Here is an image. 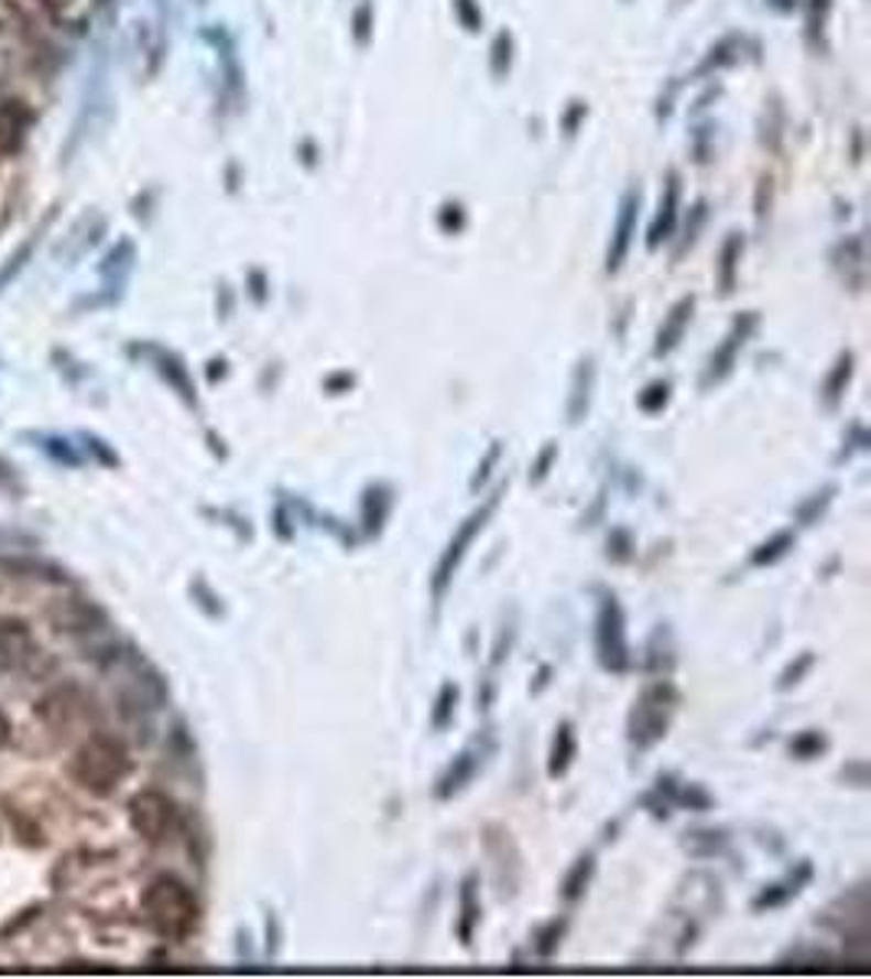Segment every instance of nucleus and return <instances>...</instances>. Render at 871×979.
<instances>
[{"mask_svg": "<svg viewBox=\"0 0 871 979\" xmlns=\"http://www.w3.org/2000/svg\"><path fill=\"white\" fill-rule=\"evenodd\" d=\"M500 454H503V445H500V442H493V445H490V450H487V457L477 464V474H473V480H470V487H473V490H477L480 483H487V477L493 474V467H497Z\"/></svg>", "mask_w": 871, "mask_h": 979, "instance_id": "33", "label": "nucleus"}, {"mask_svg": "<svg viewBox=\"0 0 871 979\" xmlns=\"http://www.w3.org/2000/svg\"><path fill=\"white\" fill-rule=\"evenodd\" d=\"M144 914L151 921V927L167 937V940H183L193 934L196 921H199V901L196 894L186 889L174 875H161L154 879L148 891H144Z\"/></svg>", "mask_w": 871, "mask_h": 979, "instance_id": "1", "label": "nucleus"}, {"mask_svg": "<svg viewBox=\"0 0 871 979\" xmlns=\"http://www.w3.org/2000/svg\"><path fill=\"white\" fill-rule=\"evenodd\" d=\"M693 307H696V301H693V297H683V301L669 311L666 324H663L660 334H656V357H666V353H673V350L679 347V340H683V334H686V327H689V320H693Z\"/></svg>", "mask_w": 871, "mask_h": 979, "instance_id": "14", "label": "nucleus"}, {"mask_svg": "<svg viewBox=\"0 0 871 979\" xmlns=\"http://www.w3.org/2000/svg\"><path fill=\"white\" fill-rule=\"evenodd\" d=\"M630 232H633V199L627 203V209H623V216H620V226H617V236H613V246H610V255H608L610 271H617V268H620V262H623V255H627V246H630Z\"/></svg>", "mask_w": 871, "mask_h": 979, "instance_id": "25", "label": "nucleus"}, {"mask_svg": "<svg viewBox=\"0 0 871 979\" xmlns=\"http://www.w3.org/2000/svg\"><path fill=\"white\" fill-rule=\"evenodd\" d=\"M392 503H395V490L389 483H372L366 487L362 493V530L366 535H379L389 513H392Z\"/></svg>", "mask_w": 871, "mask_h": 979, "instance_id": "11", "label": "nucleus"}, {"mask_svg": "<svg viewBox=\"0 0 871 979\" xmlns=\"http://www.w3.org/2000/svg\"><path fill=\"white\" fill-rule=\"evenodd\" d=\"M43 450H46L56 464H63V467H83V454H79V447L69 445V442L59 438V435L43 438Z\"/></svg>", "mask_w": 871, "mask_h": 979, "instance_id": "29", "label": "nucleus"}, {"mask_svg": "<svg viewBox=\"0 0 871 979\" xmlns=\"http://www.w3.org/2000/svg\"><path fill=\"white\" fill-rule=\"evenodd\" d=\"M30 656H36V643L23 621L3 618L0 621V673L26 670Z\"/></svg>", "mask_w": 871, "mask_h": 979, "instance_id": "8", "label": "nucleus"}, {"mask_svg": "<svg viewBox=\"0 0 871 979\" xmlns=\"http://www.w3.org/2000/svg\"><path fill=\"white\" fill-rule=\"evenodd\" d=\"M610 562H630L633 558V539L627 530H613L608 539Z\"/></svg>", "mask_w": 871, "mask_h": 979, "instance_id": "32", "label": "nucleus"}, {"mask_svg": "<svg viewBox=\"0 0 871 979\" xmlns=\"http://www.w3.org/2000/svg\"><path fill=\"white\" fill-rule=\"evenodd\" d=\"M595 650L608 673L630 670V643H627V614L613 595L601 598L598 623H595Z\"/></svg>", "mask_w": 871, "mask_h": 979, "instance_id": "5", "label": "nucleus"}, {"mask_svg": "<svg viewBox=\"0 0 871 979\" xmlns=\"http://www.w3.org/2000/svg\"><path fill=\"white\" fill-rule=\"evenodd\" d=\"M457 703H460V689H457V683H444V686L437 689L435 709H432V725H435V731H444V728L454 725Z\"/></svg>", "mask_w": 871, "mask_h": 979, "instance_id": "21", "label": "nucleus"}, {"mask_svg": "<svg viewBox=\"0 0 871 979\" xmlns=\"http://www.w3.org/2000/svg\"><path fill=\"white\" fill-rule=\"evenodd\" d=\"M274 530H277L281 539H291V535H294V530H291V513H287L284 507L274 510Z\"/></svg>", "mask_w": 871, "mask_h": 979, "instance_id": "37", "label": "nucleus"}, {"mask_svg": "<svg viewBox=\"0 0 871 979\" xmlns=\"http://www.w3.org/2000/svg\"><path fill=\"white\" fill-rule=\"evenodd\" d=\"M734 259H738V242H728L725 259H721V291L725 294L734 287Z\"/></svg>", "mask_w": 871, "mask_h": 979, "instance_id": "35", "label": "nucleus"}, {"mask_svg": "<svg viewBox=\"0 0 871 979\" xmlns=\"http://www.w3.org/2000/svg\"><path fill=\"white\" fill-rule=\"evenodd\" d=\"M73 774L83 781V787H88L91 794H111L131 774V758H128L121 741L98 735V738H91L79 748Z\"/></svg>", "mask_w": 871, "mask_h": 979, "instance_id": "3", "label": "nucleus"}, {"mask_svg": "<svg viewBox=\"0 0 871 979\" xmlns=\"http://www.w3.org/2000/svg\"><path fill=\"white\" fill-rule=\"evenodd\" d=\"M43 3H46V7H53V10H66L73 0H43Z\"/></svg>", "mask_w": 871, "mask_h": 979, "instance_id": "39", "label": "nucleus"}, {"mask_svg": "<svg viewBox=\"0 0 871 979\" xmlns=\"http://www.w3.org/2000/svg\"><path fill=\"white\" fill-rule=\"evenodd\" d=\"M26 134V111L17 101H0V154L20 148Z\"/></svg>", "mask_w": 871, "mask_h": 979, "instance_id": "16", "label": "nucleus"}, {"mask_svg": "<svg viewBox=\"0 0 871 979\" xmlns=\"http://www.w3.org/2000/svg\"><path fill=\"white\" fill-rule=\"evenodd\" d=\"M793 545H796V535L790 533V530H781V533H774L767 542H761L751 552V565L754 568H771V565L784 562L786 555L793 552Z\"/></svg>", "mask_w": 871, "mask_h": 979, "instance_id": "19", "label": "nucleus"}, {"mask_svg": "<svg viewBox=\"0 0 871 979\" xmlns=\"http://www.w3.org/2000/svg\"><path fill=\"white\" fill-rule=\"evenodd\" d=\"M826 748H829V738L816 728H806V731L793 735V741H790V754L796 761H816L819 754H826Z\"/></svg>", "mask_w": 871, "mask_h": 979, "instance_id": "22", "label": "nucleus"}, {"mask_svg": "<svg viewBox=\"0 0 871 979\" xmlns=\"http://www.w3.org/2000/svg\"><path fill=\"white\" fill-rule=\"evenodd\" d=\"M751 330H754V314H748V317H741L734 327H731V334L725 337V344L715 350V357L708 359V372H705V385H715V382H721V379H728L731 376V369H734V362H738V350L744 347V340L751 337Z\"/></svg>", "mask_w": 871, "mask_h": 979, "instance_id": "9", "label": "nucleus"}, {"mask_svg": "<svg viewBox=\"0 0 871 979\" xmlns=\"http://www.w3.org/2000/svg\"><path fill=\"white\" fill-rule=\"evenodd\" d=\"M83 442H88L86 447L95 454L98 464H105V467H118V464H121V457L108 447V442H101V438H95V435H88V432L83 435Z\"/></svg>", "mask_w": 871, "mask_h": 979, "instance_id": "34", "label": "nucleus"}, {"mask_svg": "<svg viewBox=\"0 0 871 979\" xmlns=\"http://www.w3.org/2000/svg\"><path fill=\"white\" fill-rule=\"evenodd\" d=\"M852 372H856V357L852 353H842V357L836 359L832 372L826 376V382H823V402H826V409H839V402H842V395H846V389L852 382Z\"/></svg>", "mask_w": 871, "mask_h": 979, "instance_id": "17", "label": "nucleus"}, {"mask_svg": "<svg viewBox=\"0 0 871 979\" xmlns=\"http://www.w3.org/2000/svg\"><path fill=\"white\" fill-rule=\"evenodd\" d=\"M503 490L507 487H497L457 530L450 535V542H447V548L440 552V558H437L435 565V575H432V595H435V605L444 601V595H447V588H450V581H454V575H457V568H460V562L467 558V552H470V545L477 542V535L487 530V523L493 520V513H497V507H500V497H503Z\"/></svg>", "mask_w": 871, "mask_h": 979, "instance_id": "4", "label": "nucleus"}, {"mask_svg": "<svg viewBox=\"0 0 871 979\" xmlns=\"http://www.w3.org/2000/svg\"><path fill=\"white\" fill-rule=\"evenodd\" d=\"M578 758V735H575V725L571 721H558L555 728V738H552V748H548V777L558 781L571 771Z\"/></svg>", "mask_w": 871, "mask_h": 979, "instance_id": "12", "label": "nucleus"}, {"mask_svg": "<svg viewBox=\"0 0 871 979\" xmlns=\"http://www.w3.org/2000/svg\"><path fill=\"white\" fill-rule=\"evenodd\" d=\"M493 751V741H470L460 754H454V761L440 771V777H437L435 784V797L437 801H454L457 794H464L470 784H473V777L480 774V768H483V761H487V754Z\"/></svg>", "mask_w": 871, "mask_h": 979, "instance_id": "7", "label": "nucleus"}, {"mask_svg": "<svg viewBox=\"0 0 871 979\" xmlns=\"http://www.w3.org/2000/svg\"><path fill=\"white\" fill-rule=\"evenodd\" d=\"M7 741H10V718L0 713V748H3Z\"/></svg>", "mask_w": 871, "mask_h": 979, "instance_id": "38", "label": "nucleus"}, {"mask_svg": "<svg viewBox=\"0 0 871 979\" xmlns=\"http://www.w3.org/2000/svg\"><path fill=\"white\" fill-rule=\"evenodd\" d=\"M36 242H40V236H33V239L20 242V246H17V252H13V255H10V259L0 265V294H3V291H7V287L17 281V274H20V271H23V265L33 259V249H36Z\"/></svg>", "mask_w": 871, "mask_h": 979, "instance_id": "23", "label": "nucleus"}, {"mask_svg": "<svg viewBox=\"0 0 871 979\" xmlns=\"http://www.w3.org/2000/svg\"><path fill=\"white\" fill-rule=\"evenodd\" d=\"M591 385H595V369L591 362H581L578 376H575V385H571V399H568V422L578 425L585 415H588V405H591Z\"/></svg>", "mask_w": 871, "mask_h": 979, "instance_id": "20", "label": "nucleus"}, {"mask_svg": "<svg viewBox=\"0 0 871 979\" xmlns=\"http://www.w3.org/2000/svg\"><path fill=\"white\" fill-rule=\"evenodd\" d=\"M154 362H157V372L174 385V392L186 402V405H196V385H193V379H189V372H186V366H183V359L174 357V353H164V350H157L154 353Z\"/></svg>", "mask_w": 871, "mask_h": 979, "instance_id": "15", "label": "nucleus"}, {"mask_svg": "<svg viewBox=\"0 0 871 979\" xmlns=\"http://www.w3.org/2000/svg\"><path fill=\"white\" fill-rule=\"evenodd\" d=\"M666 794L673 797L676 803H683V806H689V809H696V813H705V809H711V794L705 791V787H698V784H683V787H666Z\"/></svg>", "mask_w": 871, "mask_h": 979, "instance_id": "27", "label": "nucleus"}, {"mask_svg": "<svg viewBox=\"0 0 871 979\" xmlns=\"http://www.w3.org/2000/svg\"><path fill=\"white\" fill-rule=\"evenodd\" d=\"M636 405H640V412H646V415H660V412L669 405V382H663V379L650 382V385L636 395Z\"/></svg>", "mask_w": 871, "mask_h": 979, "instance_id": "26", "label": "nucleus"}, {"mask_svg": "<svg viewBox=\"0 0 871 979\" xmlns=\"http://www.w3.org/2000/svg\"><path fill=\"white\" fill-rule=\"evenodd\" d=\"M480 927V879L467 875L460 882V914H457V940L464 947L473 944V934Z\"/></svg>", "mask_w": 871, "mask_h": 979, "instance_id": "13", "label": "nucleus"}, {"mask_svg": "<svg viewBox=\"0 0 871 979\" xmlns=\"http://www.w3.org/2000/svg\"><path fill=\"white\" fill-rule=\"evenodd\" d=\"M565 931H568V921L565 917H555V921H548L538 934H535V954L538 957H555L558 954V947H562V937H565Z\"/></svg>", "mask_w": 871, "mask_h": 979, "instance_id": "24", "label": "nucleus"}, {"mask_svg": "<svg viewBox=\"0 0 871 979\" xmlns=\"http://www.w3.org/2000/svg\"><path fill=\"white\" fill-rule=\"evenodd\" d=\"M131 826L148 839V842H164L171 836L176 823V806L167 794L161 791H141L131 806H128Z\"/></svg>", "mask_w": 871, "mask_h": 979, "instance_id": "6", "label": "nucleus"}, {"mask_svg": "<svg viewBox=\"0 0 871 979\" xmlns=\"http://www.w3.org/2000/svg\"><path fill=\"white\" fill-rule=\"evenodd\" d=\"M832 497H836V487H826L823 493H813L799 510H796V516H799V523L803 526H813V523H819V516L829 510V503H832Z\"/></svg>", "mask_w": 871, "mask_h": 979, "instance_id": "28", "label": "nucleus"}, {"mask_svg": "<svg viewBox=\"0 0 871 979\" xmlns=\"http://www.w3.org/2000/svg\"><path fill=\"white\" fill-rule=\"evenodd\" d=\"M676 709H679V693L673 683L646 686L627 715V741L636 751H650L653 744H660L666 738V731L676 718Z\"/></svg>", "mask_w": 871, "mask_h": 979, "instance_id": "2", "label": "nucleus"}, {"mask_svg": "<svg viewBox=\"0 0 871 979\" xmlns=\"http://www.w3.org/2000/svg\"><path fill=\"white\" fill-rule=\"evenodd\" d=\"M595 869H598V862H595V852H585V856H578L575 862H571V869H568V875H565V882H562V898L565 901H581L585 898V891L591 885V879H595Z\"/></svg>", "mask_w": 871, "mask_h": 979, "instance_id": "18", "label": "nucleus"}, {"mask_svg": "<svg viewBox=\"0 0 871 979\" xmlns=\"http://www.w3.org/2000/svg\"><path fill=\"white\" fill-rule=\"evenodd\" d=\"M813 666H816V656H813L809 650H803V653H799V656H796L793 663H786V670H784V673H781V679H777V689H781V693H786L790 686L803 683V676H806V673H809Z\"/></svg>", "mask_w": 871, "mask_h": 979, "instance_id": "30", "label": "nucleus"}, {"mask_svg": "<svg viewBox=\"0 0 871 979\" xmlns=\"http://www.w3.org/2000/svg\"><path fill=\"white\" fill-rule=\"evenodd\" d=\"M0 490H7V493H23V483H20V477H17V470L0 457Z\"/></svg>", "mask_w": 871, "mask_h": 979, "instance_id": "36", "label": "nucleus"}, {"mask_svg": "<svg viewBox=\"0 0 871 979\" xmlns=\"http://www.w3.org/2000/svg\"><path fill=\"white\" fill-rule=\"evenodd\" d=\"M555 460H558V445H555V442H548V445L538 450V457L532 460V470H529V483H532V487L545 483V477L552 474Z\"/></svg>", "mask_w": 871, "mask_h": 979, "instance_id": "31", "label": "nucleus"}, {"mask_svg": "<svg viewBox=\"0 0 871 979\" xmlns=\"http://www.w3.org/2000/svg\"><path fill=\"white\" fill-rule=\"evenodd\" d=\"M809 882H813V866L803 859V862H796V869L786 872L781 882L764 885V889L758 891V898L751 901V907H754V911H774V907H784L786 901L796 898Z\"/></svg>", "mask_w": 871, "mask_h": 979, "instance_id": "10", "label": "nucleus"}]
</instances>
